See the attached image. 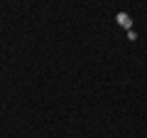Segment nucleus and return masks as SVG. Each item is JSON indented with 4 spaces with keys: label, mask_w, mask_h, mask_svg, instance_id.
<instances>
[{
    "label": "nucleus",
    "mask_w": 147,
    "mask_h": 138,
    "mask_svg": "<svg viewBox=\"0 0 147 138\" xmlns=\"http://www.w3.org/2000/svg\"><path fill=\"white\" fill-rule=\"evenodd\" d=\"M115 20H118V25H123V27H127V30H130V17H127L125 12H118Z\"/></svg>",
    "instance_id": "f257e3e1"
}]
</instances>
